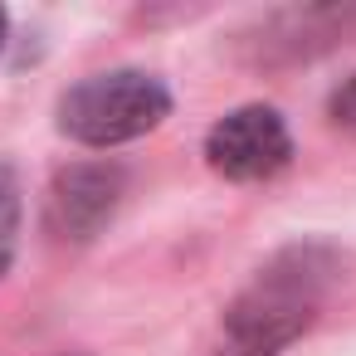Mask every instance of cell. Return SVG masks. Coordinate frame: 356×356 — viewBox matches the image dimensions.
<instances>
[{"mask_svg":"<svg viewBox=\"0 0 356 356\" xmlns=\"http://www.w3.org/2000/svg\"><path fill=\"white\" fill-rule=\"evenodd\" d=\"M118 205V176L108 166H74L49 191V229L64 239H93Z\"/></svg>","mask_w":356,"mask_h":356,"instance_id":"4","label":"cell"},{"mask_svg":"<svg viewBox=\"0 0 356 356\" xmlns=\"http://www.w3.org/2000/svg\"><path fill=\"white\" fill-rule=\"evenodd\" d=\"M15 234H20V191L10 171H0V273L15 259Z\"/></svg>","mask_w":356,"mask_h":356,"instance_id":"5","label":"cell"},{"mask_svg":"<svg viewBox=\"0 0 356 356\" xmlns=\"http://www.w3.org/2000/svg\"><path fill=\"white\" fill-rule=\"evenodd\" d=\"M312 317V298L298 283H259L234 312H229V337L249 351V356H268L273 346L293 341Z\"/></svg>","mask_w":356,"mask_h":356,"instance_id":"3","label":"cell"},{"mask_svg":"<svg viewBox=\"0 0 356 356\" xmlns=\"http://www.w3.org/2000/svg\"><path fill=\"white\" fill-rule=\"evenodd\" d=\"M293 137L273 108H239L220 118L205 137V161L225 181H268L288 166Z\"/></svg>","mask_w":356,"mask_h":356,"instance_id":"2","label":"cell"},{"mask_svg":"<svg viewBox=\"0 0 356 356\" xmlns=\"http://www.w3.org/2000/svg\"><path fill=\"white\" fill-rule=\"evenodd\" d=\"M166 113H171V98L152 74L113 69V74H93L64 93L59 127L83 147H122V142H137L152 127H161Z\"/></svg>","mask_w":356,"mask_h":356,"instance_id":"1","label":"cell"},{"mask_svg":"<svg viewBox=\"0 0 356 356\" xmlns=\"http://www.w3.org/2000/svg\"><path fill=\"white\" fill-rule=\"evenodd\" d=\"M332 122L337 127H356V74L332 93Z\"/></svg>","mask_w":356,"mask_h":356,"instance_id":"6","label":"cell"},{"mask_svg":"<svg viewBox=\"0 0 356 356\" xmlns=\"http://www.w3.org/2000/svg\"><path fill=\"white\" fill-rule=\"evenodd\" d=\"M0 44H6V10H0Z\"/></svg>","mask_w":356,"mask_h":356,"instance_id":"7","label":"cell"}]
</instances>
